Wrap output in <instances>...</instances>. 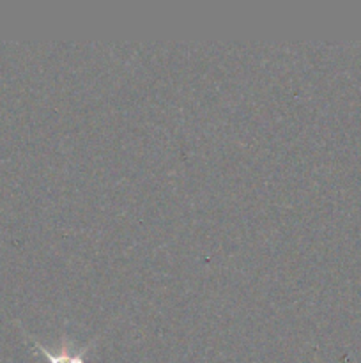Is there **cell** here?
<instances>
[{
	"label": "cell",
	"mask_w": 361,
	"mask_h": 363,
	"mask_svg": "<svg viewBox=\"0 0 361 363\" xmlns=\"http://www.w3.org/2000/svg\"><path fill=\"white\" fill-rule=\"evenodd\" d=\"M32 344H34L35 350L39 351L41 354H45V358L48 360V363H85V357H87L88 350L94 346L96 342L99 340V337L92 339L91 342L85 344V346L76 347L74 346V340L71 337H67L66 333H62L60 337V346L57 350H48L46 346H42L38 339L30 337Z\"/></svg>",
	"instance_id": "1"
}]
</instances>
